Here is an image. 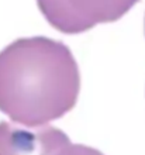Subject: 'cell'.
<instances>
[{
  "instance_id": "obj_2",
  "label": "cell",
  "mask_w": 145,
  "mask_h": 155,
  "mask_svg": "<svg viewBox=\"0 0 145 155\" xmlns=\"http://www.w3.org/2000/svg\"><path fill=\"white\" fill-rule=\"evenodd\" d=\"M138 0H37L45 20L64 34H81L120 20Z\"/></svg>"
},
{
  "instance_id": "obj_1",
  "label": "cell",
  "mask_w": 145,
  "mask_h": 155,
  "mask_svg": "<svg viewBox=\"0 0 145 155\" xmlns=\"http://www.w3.org/2000/svg\"><path fill=\"white\" fill-rule=\"evenodd\" d=\"M81 72L71 49L48 37L18 38L0 52V111L40 128L76 104Z\"/></svg>"
},
{
  "instance_id": "obj_3",
  "label": "cell",
  "mask_w": 145,
  "mask_h": 155,
  "mask_svg": "<svg viewBox=\"0 0 145 155\" xmlns=\"http://www.w3.org/2000/svg\"><path fill=\"white\" fill-rule=\"evenodd\" d=\"M69 143L68 135L57 127L23 128L0 123V155H55Z\"/></svg>"
},
{
  "instance_id": "obj_4",
  "label": "cell",
  "mask_w": 145,
  "mask_h": 155,
  "mask_svg": "<svg viewBox=\"0 0 145 155\" xmlns=\"http://www.w3.org/2000/svg\"><path fill=\"white\" fill-rule=\"evenodd\" d=\"M55 155H104L96 148L87 147L83 144H72L69 143L68 145H65L62 150L57 152Z\"/></svg>"
}]
</instances>
